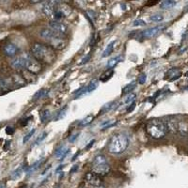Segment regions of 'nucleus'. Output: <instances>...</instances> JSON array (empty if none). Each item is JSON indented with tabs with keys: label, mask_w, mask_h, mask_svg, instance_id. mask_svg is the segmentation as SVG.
<instances>
[{
	"label": "nucleus",
	"mask_w": 188,
	"mask_h": 188,
	"mask_svg": "<svg viewBox=\"0 0 188 188\" xmlns=\"http://www.w3.org/2000/svg\"><path fill=\"white\" fill-rule=\"evenodd\" d=\"M89 58H90V55H88V57H86V58H83V59H82V60H83V61H81V62H80V64H81V65H83V64H85V63H87V62H88V60H89Z\"/></svg>",
	"instance_id": "nucleus-42"
},
{
	"label": "nucleus",
	"mask_w": 188,
	"mask_h": 188,
	"mask_svg": "<svg viewBox=\"0 0 188 188\" xmlns=\"http://www.w3.org/2000/svg\"><path fill=\"white\" fill-rule=\"evenodd\" d=\"M113 74H114L113 73V70H107L105 73H104L102 75V76L100 77V80L103 81V82H106V81H108L111 78V76H112Z\"/></svg>",
	"instance_id": "nucleus-26"
},
{
	"label": "nucleus",
	"mask_w": 188,
	"mask_h": 188,
	"mask_svg": "<svg viewBox=\"0 0 188 188\" xmlns=\"http://www.w3.org/2000/svg\"><path fill=\"white\" fill-rule=\"evenodd\" d=\"M147 133L155 139L163 138L168 133V129L166 123L160 120H152L150 121L147 124Z\"/></svg>",
	"instance_id": "nucleus-3"
},
{
	"label": "nucleus",
	"mask_w": 188,
	"mask_h": 188,
	"mask_svg": "<svg viewBox=\"0 0 188 188\" xmlns=\"http://www.w3.org/2000/svg\"><path fill=\"white\" fill-rule=\"evenodd\" d=\"M22 174H23V169H22V168H19V169H15L14 171H12V173H11V180L15 181V180L20 179L21 176H22Z\"/></svg>",
	"instance_id": "nucleus-27"
},
{
	"label": "nucleus",
	"mask_w": 188,
	"mask_h": 188,
	"mask_svg": "<svg viewBox=\"0 0 188 188\" xmlns=\"http://www.w3.org/2000/svg\"><path fill=\"white\" fill-rule=\"evenodd\" d=\"M66 109H67V107H64L57 114V116L55 118V121H58V120L63 119V118L65 117V115H66Z\"/></svg>",
	"instance_id": "nucleus-33"
},
{
	"label": "nucleus",
	"mask_w": 188,
	"mask_h": 188,
	"mask_svg": "<svg viewBox=\"0 0 188 188\" xmlns=\"http://www.w3.org/2000/svg\"><path fill=\"white\" fill-rule=\"evenodd\" d=\"M129 146V138L123 133L114 135L108 144V152L113 154H121L124 152Z\"/></svg>",
	"instance_id": "nucleus-2"
},
{
	"label": "nucleus",
	"mask_w": 188,
	"mask_h": 188,
	"mask_svg": "<svg viewBox=\"0 0 188 188\" xmlns=\"http://www.w3.org/2000/svg\"><path fill=\"white\" fill-rule=\"evenodd\" d=\"M179 134H181L182 136H185L188 135V124L185 122H178V132Z\"/></svg>",
	"instance_id": "nucleus-17"
},
{
	"label": "nucleus",
	"mask_w": 188,
	"mask_h": 188,
	"mask_svg": "<svg viewBox=\"0 0 188 188\" xmlns=\"http://www.w3.org/2000/svg\"><path fill=\"white\" fill-rule=\"evenodd\" d=\"M115 44H116V41H111L107 46H106V48L105 49V51L103 52L102 54V58H107L110 56V54L113 52L114 50V47H115Z\"/></svg>",
	"instance_id": "nucleus-19"
},
{
	"label": "nucleus",
	"mask_w": 188,
	"mask_h": 188,
	"mask_svg": "<svg viewBox=\"0 0 188 188\" xmlns=\"http://www.w3.org/2000/svg\"><path fill=\"white\" fill-rule=\"evenodd\" d=\"M49 27L53 31H55L56 33H58L59 35H62V34L66 33L67 29H68L67 26L65 25L64 23H62L60 21H55V20L51 21L49 23Z\"/></svg>",
	"instance_id": "nucleus-7"
},
{
	"label": "nucleus",
	"mask_w": 188,
	"mask_h": 188,
	"mask_svg": "<svg viewBox=\"0 0 188 188\" xmlns=\"http://www.w3.org/2000/svg\"><path fill=\"white\" fill-rule=\"evenodd\" d=\"M11 87V82L8 80V79H5V78H1L0 77V90H3V91H6V90H9Z\"/></svg>",
	"instance_id": "nucleus-22"
},
{
	"label": "nucleus",
	"mask_w": 188,
	"mask_h": 188,
	"mask_svg": "<svg viewBox=\"0 0 188 188\" xmlns=\"http://www.w3.org/2000/svg\"><path fill=\"white\" fill-rule=\"evenodd\" d=\"M35 132H36V130H35V128H33V129H32V130H31V131H30V132H29L28 135H25V137H24V139H23V142H24V143H27L28 141V140H29V139L32 137V135L35 134Z\"/></svg>",
	"instance_id": "nucleus-35"
},
{
	"label": "nucleus",
	"mask_w": 188,
	"mask_h": 188,
	"mask_svg": "<svg viewBox=\"0 0 188 188\" xmlns=\"http://www.w3.org/2000/svg\"><path fill=\"white\" fill-rule=\"evenodd\" d=\"M122 60V56H118V57H115V58H110V59L107 61V64H106L107 70H112L118 63L121 62Z\"/></svg>",
	"instance_id": "nucleus-16"
},
{
	"label": "nucleus",
	"mask_w": 188,
	"mask_h": 188,
	"mask_svg": "<svg viewBox=\"0 0 188 188\" xmlns=\"http://www.w3.org/2000/svg\"><path fill=\"white\" fill-rule=\"evenodd\" d=\"M185 76H187V77H188V72H187V73L185 74Z\"/></svg>",
	"instance_id": "nucleus-46"
},
{
	"label": "nucleus",
	"mask_w": 188,
	"mask_h": 188,
	"mask_svg": "<svg viewBox=\"0 0 188 188\" xmlns=\"http://www.w3.org/2000/svg\"><path fill=\"white\" fill-rule=\"evenodd\" d=\"M176 4H177V2L173 1V0H166V1H163L160 4V7L163 10H169V9L174 8Z\"/></svg>",
	"instance_id": "nucleus-21"
},
{
	"label": "nucleus",
	"mask_w": 188,
	"mask_h": 188,
	"mask_svg": "<svg viewBox=\"0 0 188 188\" xmlns=\"http://www.w3.org/2000/svg\"><path fill=\"white\" fill-rule=\"evenodd\" d=\"M6 133H7L8 135H12V134L14 133V128H13V127H11V126H8V127L6 128Z\"/></svg>",
	"instance_id": "nucleus-40"
},
{
	"label": "nucleus",
	"mask_w": 188,
	"mask_h": 188,
	"mask_svg": "<svg viewBox=\"0 0 188 188\" xmlns=\"http://www.w3.org/2000/svg\"><path fill=\"white\" fill-rule=\"evenodd\" d=\"M26 56H27V66H26V69L28 70V72H30V73H32L34 75L39 74L41 70V63L37 59H35L32 55L26 54Z\"/></svg>",
	"instance_id": "nucleus-5"
},
{
	"label": "nucleus",
	"mask_w": 188,
	"mask_h": 188,
	"mask_svg": "<svg viewBox=\"0 0 188 188\" xmlns=\"http://www.w3.org/2000/svg\"><path fill=\"white\" fill-rule=\"evenodd\" d=\"M115 105H116V102H111V103H108V104L105 105L104 107L102 108L101 113H102V114H105V113H106V112H109L110 110H112V109L116 106Z\"/></svg>",
	"instance_id": "nucleus-28"
},
{
	"label": "nucleus",
	"mask_w": 188,
	"mask_h": 188,
	"mask_svg": "<svg viewBox=\"0 0 188 188\" xmlns=\"http://www.w3.org/2000/svg\"><path fill=\"white\" fill-rule=\"evenodd\" d=\"M69 152H70V149H67L66 146L62 145V146H60V147H58L57 149V151L55 152V156L57 157V159H58V160L61 161V160H63L67 156V154Z\"/></svg>",
	"instance_id": "nucleus-14"
},
{
	"label": "nucleus",
	"mask_w": 188,
	"mask_h": 188,
	"mask_svg": "<svg viewBox=\"0 0 188 188\" xmlns=\"http://www.w3.org/2000/svg\"><path fill=\"white\" fill-rule=\"evenodd\" d=\"M50 116H51V113H50V110L49 109H44L41 112V122L42 123H45L48 122V120L50 119Z\"/></svg>",
	"instance_id": "nucleus-24"
},
{
	"label": "nucleus",
	"mask_w": 188,
	"mask_h": 188,
	"mask_svg": "<svg viewBox=\"0 0 188 188\" xmlns=\"http://www.w3.org/2000/svg\"><path fill=\"white\" fill-rule=\"evenodd\" d=\"M164 28H166V27L164 26H157V27H153V28H151L149 29H146L144 30L142 33H141V35H142L143 38L145 39H152L155 36H157L160 32H162Z\"/></svg>",
	"instance_id": "nucleus-8"
},
{
	"label": "nucleus",
	"mask_w": 188,
	"mask_h": 188,
	"mask_svg": "<svg viewBox=\"0 0 188 188\" xmlns=\"http://www.w3.org/2000/svg\"><path fill=\"white\" fill-rule=\"evenodd\" d=\"M92 172L97 175L105 176L110 171V166L106 160V157L104 154H98L94 157L91 164Z\"/></svg>",
	"instance_id": "nucleus-4"
},
{
	"label": "nucleus",
	"mask_w": 188,
	"mask_h": 188,
	"mask_svg": "<svg viewBox=\"0 0 188 188\" xmlns=\"http://www.w3.org/2000/svg\"><path fill=\"white\" fill-rule=\"evenodd\" d=\"M32 56L35 59H37L40 63L42 62L44 64H53L57 59V53L52 47L42 44L40 42H36L31 47Z\"/></svg>",
	"instance_id": "nucleus-1"
},
{
	"label": "nucleus",
	"mask_w": 188,
	"mask_h": 188,
	"mask_svg": "<svg viewBox=\"0 0 188 188\" xmlns=\"http://www.w3.org/2000/svg\"><path fill=\"white\" fill-rule=\"evenodd\" d=\"M77 169H78V166H76V164H75V166H74V168H73L72 169H70V174H74Z\"/></svg>",
	"instance_id": "nucleus-43"
},
{
	"label": "nucleus",
	"mask_w": 188,
	"mask_h": 188,
	"mask_svg": "<svg viewBox=\"0 0 188 188\" xmlns=\"http://www.w3.org/2000/svg\"><path fill=\"white\" fill-rule=\"evenodd\" d=\"M168 75L170 76V77H169V80H170V81H174V80L178 79V78H180L181 75H182V74H181V72H180L178 69H175V68H174V69H171L170 70H169Z\"/></svg>",
	"instance_id": "nucleus-18"
},
{
	"label": "nucleus",
	"mask_w": 188,
	"mask_h": 188,
	"mask_svg": "<svg viewBox=\"0 0 188 188\" xmlns=\"http://www.w3.org/2000/svg\"><path fill=\"white\" fill-rule=\"evenodd\" d=\"M135 103L134 102V103H132V105H130V106L127 108V110H126V111H127V113H131L132 111H134V110H135Z\"/></svg>",
	"instance_id": "nucleus-39"
},
{
	"label": "nucleus",
	"mask_w": 188,
	"mask_h": 188,
	"mask_svg": "<svg viewBox=\"0 0 188 188\" xmlns=\"http://www.w3.org/2000/svg\"><path fill=\"white\" fill-rule=\"evenodd\" d=\"M150 20H151L152 22L160 23V22H162V21L164 20V16H163L162 14H158V13H156V14H152V15H151Z\"/></svg>",
	"instance_id": "nucleus-31"
},
{
	"label": "nucleus",
	"mask_w": 188,
	"mask_h": 188,
	"mask_svg": "<svg viewBox=\"0 0 188 188\" xmlns=\"http://www.w3.org/2000/svg\"><path fill=\"white\" fill-rule=\"evenodd\" d=\"M146 79H147V76H146V75H145V74H142V75H141L139 76V79H138V81H139V84H141V85L145 84V82H146Z\"/></svg>",
	"instance_id": "nucleus-38"
},
{
	"label": "nucleus",
	"mask_w": 188,
	"mask_h": 188,
	"mask_svg": "<svg viewBox=\"0 0 188 188\" xmlns=\"http://www.w3.org/2000/svg\"><path fill=\"white\" fill-rule=\"evenodd\" d=\"M93 143H94V140H91L90 142H89V145H88V146H87V147H86V149H88H88H89V148H90V147L93 145Z\"/></svg>",
	"instance_id": "nucleus-44"
},
{
	"label": "nucleus",
	"mask_w": 188,
	"mask_h": 188,
	"mask_svg": "<svg viewBox=\"0 0 188 188\" xmlns=\"http://www.w3.org/2000/svg\"><path fill=\"white\" fill-rule=\"evenodd\" d=\"M78 135H79V134H76V135H72V136H70V137L69 138V141H70V143H74L75 141V139H76V138L78 137Z\"/></svg>",
	"instance_id": "nucleus-41"
},
{
	"label": "nucleus",
	"mask_w": 188,
	"mask_h": 188,
	"mask_svg": "<svg viewBox=\"0 0 188 188\" xmlns=\"http://www.w3.org/2000/svg\"><path fill=\"white\" fill-rule=\"evenodd\" d=\"M99 86V81L97 79H93L89 82L88 86L86 88H87V92H92L93 90H95Z\"/></svg>",
	"instance_id": "nucleus-25"
},
{
	"label": "nucleus",
	"mask_w": 188,
	"mask_h": 188,
	"mask_svg": "<svg viewBox=\"0 0 188 188\" xmlns=\"http://www.w3.org/2000/svg\"><path fill=\"white\" fill-rule=\"evenodd\" d=\"M116 123H117L116 121H106V122H103V123L101 124V129H102V130L107 129V128H109V127L114 126Z\"/></svg>",
	"instance_id": "nucleus-32"
},
{
	"label": "nucleus",
	"mask_w": 188,
	"mask_h": 188,
	"mask_svg": "<svg viewBox=\"0 0 188 188\" xmlns=\"http://www.w3.org/2000/svg\"><path fill=\"white\" fill-rule=\"evenodd\" d=\"M94 188H104V187H102V186H100V187H94Z\"/></svg>",
	"instance_id": "nucleus-47"
},
{
	"label": "nucleus",
	"mask_w": 188,
	"mask_h": 188,
	"mask_svg": "<svg viewBox=\"0 0 188 188\" xmlns=\"http://www.w3.org/2000/svg\"><path fill=\"white\" fill-rule=\"evenodd\" d=\"M0 188H5V185L4 184H0Z\"/></svg>",
	"instance_id": "nucleus-45"
},
{
	"label": "nucleus",
	"mask_w": 188,
	"mask_h": 188,
	"mask_svg": "<svg viewBox=\"0 0 188 188\" xmlns=\"http://www.w3.org/2000/svg\"><path fill=\"white\" fill-rule=\"evenodd\" d=\"M18 52V47L13 43H9L4 47V54L7 57H14Z\"/></svg>",
	"instance_id": "nucleus-13"
},
{
	"label": "nucleus",
	"mask_w": 188,
	"mask_h": 188,
	"mask_svg": "<svg viewBox=\"0 0 188 188\" xmlns=\"http://www.w3.org/2000/svg\"><path fill=\"white\" fill-rule=\"evenodd\" d=\"M135 99V94H134V93H130L129 95H127V97L124 98V101H123V102H124V104L134 103Z\"/></svg>",
	"instance_id": "nucleus-34"
},
{
	"label": "nucleus",
	"mask_w": 188,
	"mask_h": 188,
	"mask_svg": "<svg viewBox=\"0 0 188 188\" xmlns=\"http://www.w3.org/2000/svg\"><path fill=\"white\" fill-rule=\"evenodd\" d=\"M84 180L87 183H88L89 185L93 186V187H100L103 183V181H102V178L93 173V172H88L86 173L85 177H84Z\"/></svg>",
	"instance_id": "nucleus-6"
},
{
	"label": "nucleus",
	"mask_w": 188,
	"mask_h": 188,
	"mask_svg": "<svg viewBox=\"0 0 188 188\" xmlns=\"http://www.w3.org/2000/svg\"><path fill=\"white\" fill-rule=\"evenodd\" d=\"M49 90L46 89V88H41L40 90H38L33 96V101H37V100H40L41 98H44L47 94H48Z\"/></svg>",
	"instance_id": "nucleus-20"
},
{
	"label": "nucleus",
	"mask_w": 188,
	"mask_h": 188,
	"mask_svg": "<svg viewBox=\"0 0 188 188\" xmlns=\"http://www.w3.org/2000/svg\"><path fill=\"white\" fill-rule=\"evenodd\" d=\"M135 87H136V83L135 82V81H133V82H131V83H129V84H127L123 88H122V95H126V94H129L130 92H132L135 88Z\"/></svg>",
	"instance_id": "nucleus-23"
},
{
	"label": "nucleus",
	"mask_w": 188,
	"mask_h": 188,
	"mask_svg": "<svg viewBox=\"0 0 188 188\" xmlns=\"http://www.w3.org/2000/svg\"><path fill=\"white\" fill-rule=\"evenodd\" d=\"M47 136V133H43L42 135H41L39 137H38V139L35 141V142H34V144H33V146H36V145H39L41 142V141L45 138Z\"/></svg>",
	"instance_id": "nucleus-37"
},
{
	"label": "nucleus",
	"mask_w": 188,
	"mask_h": 188,
	"mask_svg": "<svg viewBox=\"0 0 188 188\" xmlns=\"http://www.w3.org/2000/svg\"><path fill=\"white\" fill-rule=\"evenodd\" d=\"M58 5V2L57 1H49L46 2L42 5V12L47 15V16H53L56 10H57V6Z\"/></svg>",
	"instance_id": "nucleus-10"
},
{
	"label": "nucleus",
	"mask_w": 188,
	"mask_h": 188,
	"mask_svg": "<svg viewBox=\"0 0 188 188\" xmlns=\"http://www.w3.org/2000/svg\"><path fill=\"white\" fill-rule=\"evenodd\" d=\"M12 81H13V83L18 84V85H20V86H24V85L26 84V80L24 79V77H22V76L19 75H14Z\"/></svg>",
	"instance_id": "nucleus-29"
},
{
	"label": "nucleus",
	"mask_w": 188,
	"mask_h": 188,
	"mask_svg": "<svg viewBox=\"0 0 188 188\" xmlns=\"http://www.w3.org/2000/svg\"><path fill=\"white\" fill-rule=\"evenodd\" d=\"M49 46L52 47V48L55 50H62L65 48L66 46V43H65V41L63 40V38L61 36H58V38L54 39L53 41H49Z\"/></svg>",
	"instance_id": "nucleus-12"
},
{
	"label": "nucleus",
	"mask_w": 188,
	"mask_h": 188,
	"mask_svg": "<svg viewBox=\"0 0 188 188\" xmlns=\"http://www.w3.org/2000/svg\"><path fill=\"white\" fill-rule=\"evenodd\" d=\"M40 36H41L42 39L46 40V41H53L54 39H56V38H58V36H61V35L56 33V32L53 31L51 28H44V29H41V30L40 31Z\"/></svg>",
	"instance_id": "nucleus-11"
},
{
	"label": "nucleus",
	"mask_w": 188,
	"mask_h": 188,
	"mask_svg": "<svg viewBox=\"0 0 188 188\" xmlns=\"http://www.w3.org/2000/svg\"><path fill=\"white\" fill-rule=\"evenodd\" d=\"M133 26H134V27H144V26H146V23H145V21H143V20L137 19V20H135V21H134Z\"/></svg>",
	"instance_id": "nucleus-36"
},
{
	"label": "nucleus",
	"mask_w": 188,
	"mask_h": 188,
	"mask_svg": "<svg viewBox=\"0 0 188 188\" xmlns=\"http://www.w3.org/2000/svg\"><path fill=\"white\" fill-rule=\"evenodd\" d=\"M164 123H166L168 132L174 133V134H176L178 132V122L176 120L171 119V120H169L167 122H164Z\"/></svg>",
	"instance_id": "nucleus-15"
},
{
	"label": "nucleus",
	"mask_w": 188,
	"mask_h": 188,
	"mask_svg": "<svg viewBox=\"0 0 188 188\" xmlns=\"http://www.w3.org/2000/svg\"><path fill=\"white\" fill-rule=\"evenodd\" d=\"M11 66L14 70H19L26 69V66H27V56H26V54H24V55L16 58L15 59H13L11 63Z\"/></svg>",
	"instance_id": "nucleus-9"
},
{
	"label": "nucleus",
	"mask_w": 188,
	"mask_h": 188,
	"mask_svg": "<svg viewBox=\"0 0 188 188\" xmlns=\"http://www.w3.org/2000/svg\"><path fill=\"white\" fill-rule=\"evenodd\" d=\"M0 91H1V90H0Z\"/></svg>",
	"instance_id": "nucleus-48"
},
{
	"label": "nucleus",
	"mask_w": 188,
	"mask_h": 188,
	"mask_svg": "<svg viewBox=\"0 0 188 188\" xmlns=\"http://www.w3.org/2000/svg\"><path fill=\"white\" fill-rule=\"evenodd\" d=\"M92 120H93V116H92V115H89V116L84 118V119L79 122V125H80V126H87L88 124H89V123L92 122Z\"/></svg>",
	"instance_id": "nucleus-30"
}]
</instances>
